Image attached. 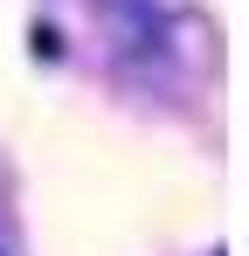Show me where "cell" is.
I'll use <instances>...</instances> for the list:
<instances>
[{"instance_id": "1", "label": "cell", "mask_w": 249, "mask_h": 256, "mask_svg": "<svg viewBox=\"0 0 249 256\" xmlns=\"http://www.w3.org/2000/svg\"><path fill=\"white\" fill-rule=\"evenodd\" d=\"M0 256H7V250H0Z\"/></svg>"}]
</instances>
